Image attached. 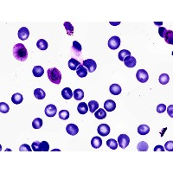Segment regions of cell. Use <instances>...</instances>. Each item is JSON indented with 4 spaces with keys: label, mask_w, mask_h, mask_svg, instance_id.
<instances>
[{
    "label": "cell",
    "mask_w": 173,
    "mask_h": 173,
    "mask_svg": "<svg viewBox=\"0 0 173 173\" xmlns=\"http://www.w3.org/2000/svg\"><path fill=\"white\" fill-rule=\"evenodd\" d=\"M13 57L17 61H24L28 58V52L25 46L22 43H17L13 47Z\"/></svg>",
    "instance_id": "obj_1"
},
{
    "label": "cell",
    "mask_w": 173,
    "mask_h": 173,
    "mask_svg": "<svg viewBox=\"0 0 173 173\" xmlns=\"http://www.w3.org/2000/svg\"><path fill=\"white\" fill-rule=\"evenodd\" d=\"M47 74H48V78L49 80L54 83V84H60L61 83V74L60 72V70L57 68H49L47 71Z\"/></svg>",
    "instance_id": "obj_2"
},
{
    "label": "cell",
    "mask_w": 173,
    "mask_h": 173,
    "mask_svg": "<svg viewBox=\"0 0 173 173\" xmlns=\"http://www.w3.org/2000/svg\"><path fill=\"white\" fill-rule=\"evenodd\" d=\"M82 65L88 69V72L90 73H94L95 70H96V68H97V64L96 62L93 60V59H87V60H84L83 62H82Z\"/></svg>",
    "instance_id": "obj_3"
},
{
    "label": "cell",
    "mask_w": 173,
    "mask_h": 173,
    "mask_svg": "<svg viewBox=\"0 0 173 173\" xmlns=\"http://www.w3.org/2000/svg\"><path fill=\"white\" fill-rule=\"evenodd\" d=\"M130 143V139L126 134H121L118 138V144L121 149H125Z\"/></svg>",
    "instance_id": "obj_4"
},
{
    "label": "cell",
    "mask_w": 173,
    "mask_h": 173,
    "mask_svg": "<svg viewBox=\"0 0 173 173\" xmlns=\"http://www.w3.org/2000/svg\"><path fill=\"white\" fill-rule=\"evenodd\" d=\"M136 77H137V80L139 82H142V83H145L149 80V74L145 69L138 70L137 73H136Z\"/></svg>",
    "instance_id": "obj_5"
},
{
    "label": "cell",
    "mask_w": 173,
    "mask_h": 173,
    "mask_svg": "<svg viewBox=\"0 0 173 173\" xmlns=\"http://www.w3.org/2000/svg\"><path fill=\"white\" fill-rule=\"evenodd\" d=\"M120 46V38L119 37H113L108 41V47L111 50H117Z\"/></svg>",
    "instance_id": "obj_6"
},
{
    "label": "cell",
    "mask_w": 173,
    "mask_h": 173,
    "mask_svg": "<svg viewBox=\"0 0 173 173\" xmlns=\"http://www.w3.org/2000/svg\"><path fill=\"white\" fill-rule=\"evenodd\" d=\"M97 131H98V133L101 136L106 137V136H108L110 133V127L107 124H101V125H100L98 126V130Z\"/></svg>",
    "instance_id": "obj_7"
},
{
    "label": "cell",
    "mask_w": 173,
    "mask_h": 173,
    "mask_svg": "<svg viewBox=\"0 0 173 173\" xmlns=\"http://www.w3.org/2000/svg\"><path fill=\"white\" fill-rule=\"evenodd\" d=\"M44 112H45V114L48 117H54L57 113V107L55 105L50 104V105H48L45 108Z\"/></svg>",
    "instance_id": "obj_8"
},
{
    "label": "cell",
    "mask_w": 173,
    "mask_h": 173,
    "mask_svg": "<svg viewBox=\"0 0 173 173\" xmlns=\"http://www.w3.org/2000/svg\"><path fill=\"white\" fill-rule=\"evenodd\" d=\"M29 36H30V31H29V30L26 27H22L18 30V37H19V39H21L23 41L27 40L29 38Z\"/></svg>",
    "instance_id": "obj_9"
},
{
    "label": "cell",
    "mask_w": 173,
    "mask_h": 173,
    "mask_svg": "<svg viewBox=\"0 0 173 173\" xmlns=\"http://www.w3.org/2000/svg\"><path fill=\"white\" fill-rule=\"evenodd\" d=\"M66 131L69 135L74 136L79 132V128L76 125L74 124H68L66 127Z\"/></svg>",
    "instance_id": "obj_10"
},
{
    "label": "cell",
    "mask_w": 173,
    "mask_h": 173,
    "mask_svg": "<svg viewBox=\"0 0 173 173\" xmlns=\"http://www.w3.org/2000/svg\"><path fill=\"white\" fill-rule=\"evenodd\" d=\"M124 64L127 67V68H133L136 66V63H137V61L135 57H132V56H129L127 57H125L124 59Z\"/></svg>",
    "instance_id": "obj_11"
},
{
    "label": "cell",
    "mask_w": 173,
    "mask_h": 173,
    "mask_svg": "<svg viewBox=\"0 0 173 173\" xmlns=\"http://www.w3.org/2000/svg\"><path fill=\"white\" fill-rule=\"evenodd\" d=\"M104 108L108 111V112H113L116 108L115 102L112 100H108L106 101L104 103Z\"/></svg>",
    "instance_id": "obj_12"
},
{
    "label": "cell",
    "mask_w": 173,
    "mask_h": 173,
    "mask_svg": "<svg viewBox=\"0 0 173 173\" xmlns=\"http://www.w3.org/2000/svg\"><path fill=\"white\" fill-rule=\"evenodd\" d=\"M61 95L65 100H70L73 97V92L69 88H65L61 91Z\"/></svg>",
    "instance_id": "obj_13"
},
{
    "label": "cell",
    "mask_w": 173,
    "mask_h": 173,
    "mask_svg": "<svg viewBox=\"0 0 173 173\" xmlns=\"http://www.w3.org/2000/svg\"><path fill=\"white\" fill-rule=\"evenodd\" d=\"M102 145V139L100 138V137H94L91 140V145L95 148V149H98Z\"/></svg>",
    "instance_id": "obj_14"
},
{
    "label": "cell",
    "mask_w": 173,
    "mask_h": 173,
    "mask_svg": "<svg viewBox=\"0 0 173 173\" xmlns=\"http://www.w3.org/2000/svg\"><path fill=\"white\" fill-rule=\"evenodd\" d=\"M81 65V63H80V61H78L76 59H74V58H72V59H70L69 61H68V67H69V68L71 69V70H77V68H79V66Z\"/></svg>",
    "instance_id": "obj_15"
},
{
    "label": "cell",
    "mask_w": 173,
    "mask_h": 173,
    "mask_svg": "<svg viewBox=\"0 0 173 173\" xmlns=\"http://www.w3.org/2000/svg\"><path fill=\"white\" fill-rule=\"evenodd\" d=\"M32 73H33L34 76H36V77H41L44 74V69L41 66H35L33 68Z\"/></svg>",
    "instance_id": "obj_16"
},
{
    "label": "cell",
    "mask_w": 173,
    "mask_h": 173,
    "mask_svg": "<svg viewBox=\"0 0 173 173\" xmlns=\"http://www.w3.org/2000/svg\"><path fill=\"white\" fill-rule=\"evenodd\" d=\"M76 73H77V75L81 78H83V77H86L87 74H88V69L83 66V65H80L79 68H77L76 70Z\"/></svg>",
    "instance_id": "obj_17"
},
{
    "label": "cell",
    "mask_w": 173,
    "mask_h": 173,
    "mask_svg": "<svg viewBox=\"0 0 173 173\" xmlns=\"http://www.w3.org/2000/svg\"><path fill=\"white\" fill-rule=\"evenodd\" d=\"M23 101V95H22L21 94H18V93L14 94L12 95V97H11V101H12L14 104H16V105H18V104L22 103Z\"/></svg>",
    "instance_id": "obj_18"
},
{
    "label": "cell",
    "mask_w": 173,
    "mask_h": 173,
    "mask_svg": "<svg viewBox=\"0 0 173 173\" xmlns=\"http://www.w3.org/2000/svg\"><path fill=\"white\" fill-rule=\"evenodd\" d=\"M77 110L80 114H86L88 111V106L85 102H81L77 107Z\"/></svg>",
    "instance_id": "obj_19"
},
{
    "label": "cell",
    "mask_w": 173,
    "mask_h": 173,
    "mask_svg": "<svg viewBox=\"0 0 173 173\" xmlns=\"http://www.w3.org/2000/svg\"><path fill=\"white\" fill-rule=\"evenodd\" d=\"M109 91L112 94L114 95H118L121 93V87L118 84H113L109 88Z\"/></svg>",
    "instance_id": "obj_20"
},
{
    "label": "cell",
    "mask_w": 173,
    "mask_h": 173,
    "mask_svg": "<svg viewBox=\"0 0 173 173\" xmlns=\"http://www.w3.org/2000/svg\"><path fill=\"white\" fill-rule=\"evenodd\" d=\"M88 106L89 111H90L92 114L95 113V112L97 111V109L99 108V103H98L96 101H89L88 104Z\"/></svg>",
    "instance_id": "obj_21"
},
{
    "label": "cell",
    "mask_w": 173,
    "mask_h": 173,
    "mask_svg": "<svg viewBox=\"0 0 173 173\" xmlns=\"http://www.w3.org/2000/svg\"><path fill=\"white\" fill-rule=\"evenodd\" d=\"M34 95L38 100H43L46 96V94L42 88H37L34 91Z\"/></svg>",
    "instance_id": "obj_22"
},
{
    "label": "cell",
    "mask_w": 173,
    "mask_h": 173,
    "mask_svg": "<svg viewBox=\"0 0 173 173\" xmlns=\"http://www.w3.org/2000/svg\"><path fill=\"white\" fill-rule=\"evenodd\" d=\"M150 132V127L146 125H140L138 127V132L140 135H146Z\"/></svg>",
    "instance_id": "obj_23"
},
{
    "label": "cell",
    "mask_w": 173,
    "mask_h": 173,
    "mask_svg": "<svg viewBox=\"0 0 173 173\" xmlns=\"http://www.w3.org/2000/svg\"><path fill=\"white\" fill-rule=\"evenodd\" d=\"M73 95L76 101H81L84 98V92L81 89H75L73 93Z\"/></svg>",
    "instance_id": "obj_24"
},
{
    "label": "cell",
    "mask_w": 173,
    "mask_h": 173,
    "mask_svg": "<svg viewBox=\"0 0 173 173\" xmlns=\"http://www.w3.org/2000/svg\"><path fill=\"white\" fill-rule=\"evenodd\" d=\"M37 46L41 50H46L48 49V43L44 39H40L37 43Z\"/></svg>",
    "instance_id": "obj_25"
},
{
    "label": "cell",
    "mask_w": 173,
    "mask_h": 173,
    "mask_svg": "<svg viewBox=\"0 0 173 173\" xmlns=\"http://www.w3.org/2000/svg\"><path fill=\"white\" fill-rule=\"evenodd\" d=\"M94 116L96 119H103L107 117V113L104 109L101 108V109H98L95 113H94Z\"/></svg>",
    "instance_id": "obj_26"
},
{
    "label": "cell",
    "mask_w": 173,
    "mask_h": 173,
    "mask_svg": "<svg viewBox=\"0 0 173 173\" xmlns=\"http://www.w3.org/2000/svg\"><path fill=\"white\" fill-rule=\"evenodd\" d=\"M63 25H64V27L66 29L67 34L68 36H73V34H74V27H73V25L69 22H65L63 23Z\"/></svg>",
    "instance_id": "obj_27"
},
{
    "label": "cell",
    "mask_w": 173,
    "mask_h": 173,
    "mask_svg": "<svg viewBox=\"0 0 173 173\" xmlns=\"http://www.w3.org/2000/svg\"><path fill=\"white\" fill-rule=\"evenodd\" d=\"M73 50L75 52V54L77 56H79L81 52V45L77 42V41H74L73 42V46H72Z\"/></svg>",
    "instance_id": "obj_28"
},
{
    "label": "cell",
    "mask_w": 173,
    "mask_h": 173,
    "mask_svg": "<svg viewBox=\"0 0 173 173\" xmlns=\"http://www.w3.org/2000/svg\"><path fill=\"white\" fill-rule=\"evenodd\" d=\"M149 148V145L145 141H142V142H139L137 145V149L139 152H146Z\"/></svg>",
    "instance_id": "obj_29"
},
{
    "label": "cell",
    "mask_w": 173,
    "mask_h": 173,
    "mask_svg": "<svg viewBox=\"0 0 173 173\" xmlns=\"http://www.w3.org/2000/svg\"><path fill=\"white\" fill-rule=\"evenodd\" d=\"M165 40L167 43L169 44H173V32L172 30H167L165 36Z\"/></svg>",
    "instance_id": "obj_30"
},
{
    "label": "cell",
    "mask_w": 173,
    "mask_h": 173,
    "mask_svg": "<svg viewBox=\"0 0 173 173\" xmlns=\"http://www.w3.org/2000/svg\"><path fill=\"white\" fill-rule=\"evenodd\" d=\"M32 126L35 129H39L43 126V119L40 118H37L32 121Z\"/></svg>",
    "instance_id": "obj_31"
},
{
    "label": "cell",
    "mask_w": 173,
    "mask_h": 173,
    "mask_svg": "<svg viewBox=\"0 0 173 173\" xmlns=\"http://www.w3.org/2000/svg\"><path fill=\"white\" fill-rule=\"evenodd\" d=\"M131 56V52L129 50H122L119 52V59L120 61H124V59L127 57Z\"/></svg>",
    "instance_id": "obj_32"
},
{
    "label": "cell",
    "mask_w": 173,
    "mask_h": 173,
    "mask_svg": "<svg viewBox=\"0 0 173 173\" xmlns=\"http://www.w3.org/2000/svg\"><path fill=\"white\" fill-rule=\"evenodd\" d=\"M107 145L112 150H116L118 147V142L114 139H110L107 141Z\"/></svg>",
    "instance_id": "obj_33"
},
{
    "label": "cell",
    "mask_w": 173,
    "mask_h": 173,
    "mask_svg": "<svg viewBox=\"0 0 173 173\" xmlns=\"http://www.w3.org/2000/svg\"><path fill=\"white\" fill-rule=\"evenodd\" d=\"M159 82L162 84V85H165L169 82L170 81V76L167 74H162L160 76H159Z\"/></svg>",
    "instance_id": "obj_34"
},
{
    "label": "cell",
    "mask_w": 173,
    "mask_h": 173,
    "mask_svg": "<svg viewBox=\"0 0 173 173\" xmlns=\"http://www.w3.org/2000/svg\"><path fill=\"white\" fill-rule=\"evenodd\" d=\"M50 150V145L46 141H43L39 145V152H48Z\"/></svg>",
    "instance_id": "obj_35"
},
{
    "label": "cell",
    "mask_w": 173,
    "mask_h": 173,
    "mask_svg": "<svg viewBox=\"0 0 173 173\" xmlns=\"http://www.w3.org/2000/svg\"><path fill=\"white\" fill-rule=\"evenodd\" d=\"M59 118L62 120H66L69 118V112L68 110H61L59 112Z\"/></svg>",
    "instance_id": "obj_36"
},
{
    "label": "cell",
    "mask_w": 173,
    "mask_h": 173,
    "mask_svg": "<svg viewBox=\"0 0 173 173\" xmlns=\"http://www.w3.org/2000/svg\"><path fill=\"white\" fill-rule=\"evenodd\" d=\"M10 110V107L8 106V104L4 103V102H1L0 103V112L2 114H7Z\"/></svg>",
    "instance_id": "obj_37"
},
{
    "label": "cell",
    "mask_w": 173,
    "mask_h": 173,
    "mask_svg": "<svg viewBox=\"0 0 173 173\" xmlns=\"http://www.w3.org/2000/svg\"><path fill=\"white\" fill-rule=\"evenodd\" d=\"M19 151L20 152H31V147L29 145H22L20 147H19Z\"/></svg>",
    "instance_id": "obj_38"
},
{
    "label": "cell",
    "mask_w": 173,
    "mask_h": 173,
    "mask_svg": "<svg viewBox=\"0 0 173 173\" xmlns=\"http://www.w3.org/2000/svg\"><path fill=\"white\" fill-rule=\"evenodd\" d=\"M165 110H166V106L165 104H159L157 107V112L159 114H163Z\"/></svg>",
    "instance_id": "obj_39"
},
{
    "label": "cell",
    "mask_w": 173,
    "mask_h": 173,
    "mask_svg": "<svg viewBox=\"0 0 173 173\" xmlns=\"http://www.w3.org/2000/svg\"><path fill=\"white\" fill-rule=\"evenodd\" d=\"M165 150H167L169 152H172L173 151V141H168L165 143Z\"/></svg>",
    "instance_id": "obj_40"
},
{
    "label": "cell",
    "mask_w": 173,
    "mask_h": 173,
    "mask_svg": "<svg viewBox=\"0 0 173 173\" xmlns=\"http://www.w3.org/2000/svg\"><path fill=\"white\" fill-rule=\"evenodd\" d=\"M39 145H40V142L38 141H35L32 143L31 145V148L34 152H39Z\"/></svg>",
    "instance_id": "obj_41"
},
{
    "label": "cell",
    "mask_w": 173,
    "mask_h": 173,
    "mask_svg": "<svg viewBox=\"0 0 173 173\" xmlns=\"http://www.w3.org/2000/svg\"><path fill=\"white\" fill-rule=\"evenodd\" d=\"M166 32H167V30L165 28V27H160L159 29V36L161 37H165V34H166Z\"/></svg>",
    "instance_id": "obj_42"
},
{
    "label": "cell",
    "mask_w": 173,
    "mask_h": 173,
    "mask_svg": "<svg viewBox=\"0 0 173 173\" xmlns=\"http://www.w3.org/2000/svg\"><path fill=\"white\" fill-rule=\"evenodd\" d=\"M154 152H165V147L163 145H156L153 149Z\"/></svg>",
    "instance_id": "obj_43"
},
{
    "label": "cell",
    "mask_w": 173,
    "mask_h": 173,
    "mask_svg": "<svg viewBox=\"0 0 173 173\" xmlns=\"http://www.w3.org/2000/svg\"><path fill=\"white\" fill-rule=\"evenodd\" d=\"M167 111H168V114H169V116H170L171 118H173V106L172 105H171V106L168 108Z\"/></svg>",
    "instance_id": "obj_44"
},
{
    "label": "cell",
    "mask_w": 173,
    "mask_h": 173,
    "mask_svg": "<svg viewBox=\"0 0 173 173\" xmlns=\"http://www.w3.org/2000/svg\"><path fill=\"white\" fill-rule=\"evenodd\" d=\"M119 23H111L112 25H118Z\"/></svg>",
    "instance_id": "obj_45"
}]
</instances>
